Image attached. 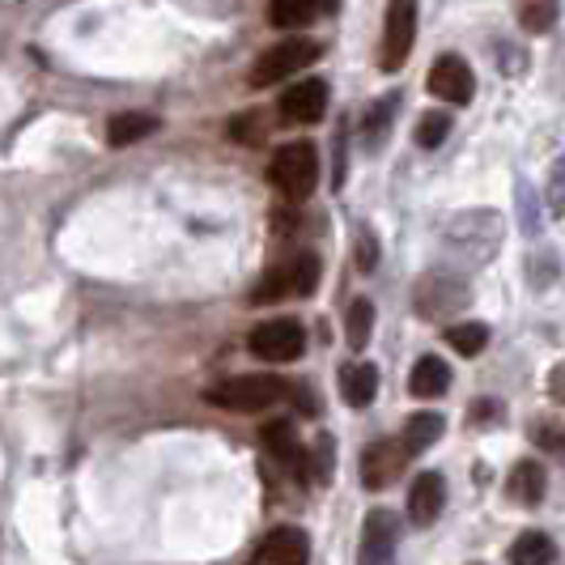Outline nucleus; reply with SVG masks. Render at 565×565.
<instances>
[{"instance_id":"c756f323","label":"nucleus","mask_w":565,"mask_h":565,"mask_svg":"<svg viewBox=\"0 0 565 565\" xmlns=\"http://www.w3.org/2000/svg\"><path fill=\"white\" fill-rule=\"evenodd\" d=\"M548 396L557 399V404H565V362L553 366V374H548Z\"/></svg>"},{"instance_id":"4468645a","label":"nucleus","mask_w":565,"mask_h":565,"mask_svg":"<svg viewBox=\"0 0 565 565\" xmlns=\"http://www.w3.org/2000/svg\"><path fill=\"white\" fill-rule=\"evenodd\" d=\"M443 502H447V481L438 472H422L408 489V519L417 527H429L443 514Z\"/></svg>"},{"instance_id":"9d476101","label":"nucleus","mask_w":565,"mask_h":565,"mask_svg":"<svg viewBox=\"0 0 565 565\" xmlns=\"http://www.w3.org/2000/svg\"><path fill=\"white\" fill-rule=\"evenodd\" d=\"M259 438H264L268 455L281 463L294 481H307V477H311V468H307V451H302V443H298L294 422H268L264 429H259Z\"/></svg>"},{"instance_id":"4be33fe9","label":"nucleus","mask_w":565,"mask_h":565,"mask_svg":"<svg viewBox=\"0 0 565 565\" xmlns=\"http://www.w3.org/2000/svg\"><path fill=\"white\" fill-rule=\"evenodd\" d=\"M519 22L527 34H548L557 22V0H519Z\"/></svg>"},{"instance_id":"6e6552de","label":"nucleus","mask_w":565,"mask_h":565,"mask_svg":"<svg viewBox=\"0 0 565 565\" xmlns=\"http://www.w3.org/2000/svg\"><path fill=\"white\" fill-rule=\"evenodd\" d=\"M396 540H399L396 514L392 510H370L366 527H362L358 565H396Z\"/></svg>"},{"instance_id":"f3484780","label":"nucleus","mask_w":565,"mask_h":565,"mask_svg":"<svg viewBox=\"0 0 565 565\" xmlns=\"http://www.w3.org/2000/svg\"><path fill=\"white\" fill-rule=\"evenodd\" d=\"M328 0H268V22L277 30H302L323 13Z\"/></svg>"},{"instance_id":"423d86ee","label":"nucleus","mask_w":565,"mask_h":565,"mask_svg":"<svg viewBox=\"0 0 565 565\" xmlns=\"http://www.w3.org/2000/svg\"><path fill=\"white\" fill-rule=\"evenodd\" d=\"M247 344L259 362H298L307 349V332L298 319H268L255 328Z\"/></svg>"},{"instance_id":"6ab92c4d","label":"nucleus","mask_w":565,"mask_h":565,"mask_svg":"<svg viewBox=\"0 0 565 565\" xmlns=\"http://www.w3.org/2000/svg\"><path fill=\"white\" fill-rule=\"evenodd\" d=\"M557 562V544L544 532H523L510 544V565H553Z\"/></svg>"},{"instance_id":"f03ea898","label":"nucleus","mask_w":565,"mask_h":565,"mask_svg":"<svg viewBox=\"0 0 565 565\" xmlns=\"http://www.w3.org/2000/svg\"><path fill=\"white\" fill-rule=\"evenodd\" d=\"M315 285H319V255L302 252L277 264L273 273H264L255 285L252 302L268 307V302H281V298H307V294H315Z\"/></svg>"},{"instance_id":"aec40b11","label":"nucleus","mask_w":565,"mask_h":565,"mask_svg":"<svg viewBox=\"0 0 565 565\" xmlns=\"http://www.w3.org/2000/svg\"><path fill=\"white\" fill-rule=\"evenodd\" d=\"M443 429H447V422H443L438 413H417L413 422L404 425V438H399V443L408 447V455H422L443 438Z\"/></svg>"},{"instance_id":"f8f14e48","label":"nucleus","mask_w":565,"mask_h":565,"mask_svg":"<svg viewBox=\"0 0 565 565\" xmlns=\"http://www.w3.org/2000/svg\"><path fill=\"white\" fill-rule=\"evenodd\" d=\"M277 111L289 124H315V119H323V111H328V82L311 77V82L289 85L281 94V103H277Z\"/></svg>"},{"instance_id":"393cba45","label":"nucleus","mask_w":565,"mask_h":565,"mask_svg":"<svg viewBox=\"0 0 565 565\" xmlns=\"http://www.w3.org/2000/svg\"><path fill=\"white\" fill-rule=\"evenodd\" d=\"M447 132H451V115L429 111V115H422V124H417V145H422V149H438V145L447 141Z\"/></svg>"},{"instance_id":"cd10ccee","label":"nucleus","mask_w":565,"mask_h":565,"mask_svg":"<svg viewBox=\"0 0 565 565\" xmlns=\"http://www.w3.org/2000/svg\"><path fill=\"white\" fill-rule=\"evenodd\" d=\"M536 443H540V447H565V425L540 422L536 425Z\"/></svg>"},{"instance_id":"7ed1b4c3","label":"nucleus","mask_w":565,"mask_h":565,"mask_svg":"<svg viewBox=\"0 0 565 565\" xmlns=\"http://www.w3.org/2000/svg\"><path fill=\"white\" fill-rule=\"evenodd\" d=\"M285 392H289V387H285L277 374H238V379L217 383V387L209 392V404L230 408V413H259V408H273Z\"/></svg>"},{"instance_id":"a211bd4d","label":"nucleus","mask_w":565,"mask_h":565,"mask_svg":"<svg viewBox=\"0 0 565 565\" xmlns=\"http://www.w3.org/2000/svg\"><path fill=\"white\" fill-rule=\"evenodd\" d=\"M340 392H344V404L349 408H366L370 399H374V392H379V370L374 366H349L344 374H340Z\"/></svg>"},{"instance_id":"bb28decb","label":"nucleus","mask_w":565,"mask_h":565,"mask_svg":"<svg viewBox=\"0 0 565 565\" xmlns=\"http://www.w3.org/2000/svg\"><path fill=\"white\" fill-rule=\"evenodd\" d=\"M311 463H315L311 472L319 477V481H332V438H328V434L319 438V447H315Z\"/></svg>"},{"instance_id":"39448f33","label":"nucleus","mask_w":565,"mask_h":565,"mask_svg":"<svg viewBox=\"0 0 565 565\" xmlns=\"http://www.w3.org/2000/svg\"><path fill=\"white\" fill-rule=\"evenodd\" d=\"M413 39H417V0H392L387 4V18H383V73H396L404 68V60L413 52Z\"/></svg>"},{"instance_id":"c85d7f7f","label":"nucleus","mask_w":565,"mask_h":565,"mask_svg":"<svg viewBox=\"0 0 565 565\" xmlns=\"http://www.w3.org/2000/svg\"><path fill=\"white\" fill-rule=\"evenodd\" d=\"M255 124H259L255 115H238L234 119V141H259V128Z\"/></svg>"},{"instance_id":"5701e85b","label":"nucleus","mask_w":565,"mask_h":565,"mask_svg":"<svg viewBox=\"0 0 565 565\" xmlns=\"http://www.w3.org/2000/svg\"><path fill=\"white\" fill-rule=\"evenodd\" d=\"M447 344H451L455 353H463V358H477L484 344H489V328L484 323H455V328H447Z\"/></svg>"},{"instance_id":"1a4fd4ad","label":"nucleus","mask_w":565,"mask_h":565,"mask_svg":"<svg viewBox=\"0 0 565 565\" xmlns=\"http://www.w3.org/2000/svg\"><path fill=\"white\" fill-rule=\"evenodd\" d=\"M408 459H413V455H408L404 443H392V438L370 443L366 455H362V481H366V489H387V484L404 472Z\"/></svg>"},{"instance_id":"ddd939ff","label":"nucleus","mask_w":565,"mask_h":565,"mask_svg":"<svg viewBox=\"0 0 565 565\" xmlns=\"http://www.w3.org/2000/svg\"><path fill=\"white\" fill-rule=\"evenodd\" d=\"M259 565H307L311 562V540L302 527H273L268 540L255 553Z\"/></svg>"},{"instance_id":"0eeeda50","label":"nucleus","mask_w":565,"mask_h":565,"mask_svg":"<svg viewBox=\"0 0 565 565\" xmlns=\"http://www.w3.org/2000/svg\"><path fill=\"white\" fill-rule=\"evenodd\" d=\"M417 315L425 319H451L455 311L468 307V285L451 277V273H429L417 281Z\"/></svg>"},{"instance_id":"b1692460","label":"nucleus","mask_w":565,"mask_h":565,"mask_svg":"<svg viewBox=\"0 0 565 565\" xmlns=\"http://www.w3.org/2000/svg\"><path fill=\"white\" fill-rule=\"evenodd\" d=\"M370 328H374V307H370L366 298H358V302L349 307V319H344V340H349V349H366Z\"/></svg>"},{"instance_id":"2eb2a0df","label":"nucleus","mask_w":565,"mask_h":565,"mask_svg":"<svg viewBox=\"0 0 565 565\" xmlns=\"http://www.w3.org/2000/svg\"><path fill=\"white\" fill-rule=\"evenodd\" d=\"M544 489H548V472H544V463L536 459H523L514 472H510V502H519V507H540L544 502Z\"/></svg>"},{"instance_id":"20e7f679","label":"nucleus","mask_w":565,"mask_h":565,"mask_svg":"<svg viewBox=\"0 0 565 565\" xmlns=\"http://www.w3.org/2000/svg\"><path fill=\"white\" fill-rule=\"evenodd\" d=\"M319 60V43L311 39H285L277 47H268L264 56L255 60L252 68V85L255 89H268V85H281L285 77H294V73H302L307 64Z\"/></svg>"},{"instance_id":"a878e982","label":"nucleus","mask_w":565,"mask_h":565,"mask_svg":"<svg viewBox=\"0 0 565 565\" xmlns=\"http://www.w3.org/2000/svg\"><path fill=\"white\" fill-rule=\"evenodd\" d=\"M396 107H399V98L392 94V98H383V103L366 115V145L370 149H379V141H383V132H387V124H392Z\"/></svg>"},{"instance_id":"412c9836","label":"nucleus","mask_w":565,"mask_h":565,"mask_svg":"<svg viewBox=\"0 0 565 565\" xmlns=\"http://www.w3.org/2000/svg\"><path fill=\"white\" fill-rule=\"evenodd\" d=\"M153 128H158V119H153V115L124 111V115H115L111 124H107V141H111V145H137V141H145Z\"/></svg>"},{"instance_id":"9b49d317","label":"nucleus","mask_w":565,"mask_h":565,"mask_svg":"<svg viewBox=\"0 0 565 565\" xmlns=\"http://www.w3.org/2000/svg\"><path fill=\"white\" fill-rule=\"evenodd\" d=\"M429 89H434L443 103H455V107H463V103H472L477 77H472V68H468V60L443 56L438 64H434V68H429Z\"/></svg>"},{"instance_id":"dca6fc26","label":"nucleus","mask_w":565,"mask_h":565,"mask_svg":"<svg viewBox=\"0 0 565 565\" xmlns=\"http://www.w3.org/2000/svg\"><path fill=\"white\" fill-rule=\"evenodd\" d=\"M447 387H451V366H447L443 358H434V353H425L422 362L413 366V374H408V392L417 399L443 396Z\"/></svg>"},{"instance_id":"f257e3e1","label":"nucleus","mask_w":565,"mask_h":565,"mask_svg":"<svg viewBox=\"0 0 565 565\" xmlns=\"http://www.w3.org/2000/svg\"><path fill=\"white\" fill-rule=\"evenodd\" d=\"M268 179L273 188L289 200H307L319 183V149L311 141H294L273 153L268 162Z\"/></svg>"}]
</instances>
